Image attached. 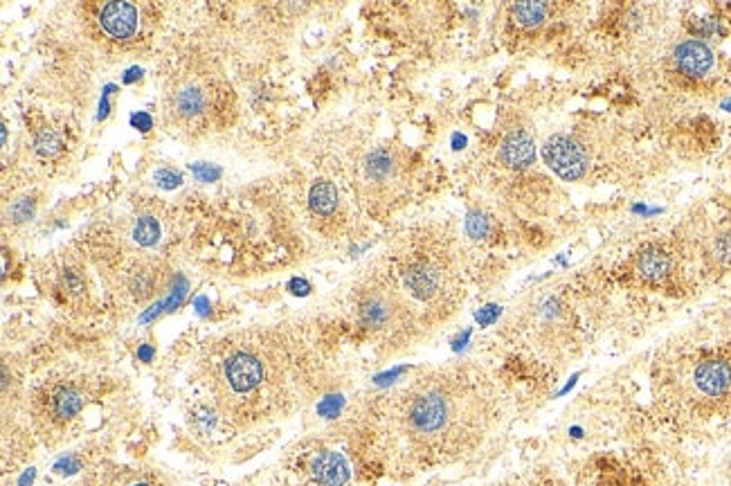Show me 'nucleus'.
<instances>
[{
    "label": "nucleus",
    "mask_w": 731,
    "mask_h": 486,
    "mask_svg": "<svg viewBox=\"0 0 731 486\" xmlns=\"http://www.w3.org/2000/svg\"><path fill=\"white\" fill-rule=\"evenodd\" d=\"M390 403L387 428L407 453L445 459L473 446L495 419L488 378L473 369H443L421 376Z\"/></svg>",
    "instance_id": "obj_1"
},
{
    "label": "nucleus",
    "mask_w": 731,
    "mask_h": 486,
    "mask_svg": "<svg viewBox=\"0 0 731 486\" xmlns=\"http://www.w3.org/2000/svg\"><path fill=\"white\" fill-rule=\"evenodd\" d=\"M657 401L684 419L731 414V338L684 342L657 363Z\"/></svg>",
    "instance_id": "obj_2"
},
{
    "label": "nucleus",
    "mask_w": 731,
    "mask_h": 486,
    "mask_svg": "<svg viewBox=\"0 0 731 486\" xmlns=\"http://www.w3.org/2000/svg\"><path fill=\"white\" fill-rule=\"evenodd\" d=\"M216 401L234 416H259L281 385L277 347L264 342L227 340L210 363Z\"/></svg>",
    "instance_id": "obj_3"
},
{
    "label": "nucleus",
    "mask_w": 731,
    "mask_h": 486,
    "mask_svg": "<svg viewBox=\"0 0 731 486\" xmlns=\"http://www.w3.org/2000/svg\"><path fill=\"white\" fill-rule=\"evenodd\" d=\"M401 284L409 297L424 304H435L448 293V268L430 257H412L401 266Z\"/></svg>",
    "instance_id": "obj_4"
},
{
    "label": "nucleus",
    "mask_w": 731,
    "mask_h": 486,
    "mask_svg": "<svg viewBox=\"0 0 731 486\" xmlns=\"http://www.w3.org/2000/svg\"><path fill=\"white\" fill-rule=\"evenodd\" d=\"M542 158L563 180H578L583 178L587 169V158L583 147L576 144L567 135H554L542 147Z\"/></svg>",
    "instance_id": "obj_5"
},
{
    "label": "nucleus",
    "mask_w": 731,
    "mask_h": 486,
    "mask_svg": "<svg viewBox=\"0 0 731 486\" xmlns=\"http://www.w3.org/2000/svg\"><path fill=\"white\" fill-rule=\"evenodd\" d=\"M99 25L110 39L129 41L138 34L140 11L131 3H106L99 9Z\"/></svg>",
    "instance_id": "obj_6"
},
{
    "label": "nucleus",
    "mask_w": 731,
    "mask_h": 486,
    "mask_svg": "<svg viewBox=\"0 0 731 486\" xmlns=\"http://www.w3.org/2000/svg\"><path fill=\"white\" fill-rule=\"evenodd\" d=\"M678 70L687 77H704L713 68V52L702 41H684L673 52Z\"/></svg>",
    "instance_id": "obj_7"
},
{
    "label": "nucleus",
    "mask_w": 731,
    "mask_h": 486,
    "mask_svg": "<svg viewBox=\"0 0 731 486\" xmlns=\"http://www.w3.org/2000/svg\"><path fill=\"white\" fill-rule=\"evenodd\" d=\"M84 408V394L75 385H56L48 392V401H45V412L52 421L65 423L75 419Z\"/></svg>",
    "instance_id": "obj_8"
},
{
    "label": "nucleus",
    "mask_w": 731,
    "mask_h": 486,
    "mask_svg": "<svg viewBox=\"0 0 731 486\" xmlns=\"http://www.w3.org/2000/svg\"><path fill=\"white\" fill-rule=\"evenodd\" d=\"M500 158L511 169H527L535 160V147L533 140L524 131L509 133L500 147Z\"/></svg>",
    "instance_id": "obj_9"
},
{
    "label": "nucleus",
    "mask_w": 731,
    "mask_h": 486,
    "mask_svg": "<svg viewBox=\"0 0 731 486\" xmlns=\"http://www.w3.org/2000/svg\"><path fill=\"white\" fill-rule=\"evenodd\" d=\"M311 475L319 486H345L349 480V466L338 453H319L311 461Z\"/></svg>",
    "instance_id": "obj_10"
},
{
    "label": "nucleus",
    "mask_w": 731,
    "mask_h": 486,
    "mask_svg": "<svg viewBox=\"0 0 731 486\" xmlns=\"http://www.w3.org/2000/svg\"><path fill=\"white\" fill-rule=\"evenodd\" d=\"M670 268H673L670 254L659 246H648L639 252V257H637V273L648 282L664 280V277L670 273Z\"/></svg>",
    "instance_id": "obj_11"
},
{
    "label": "nucleus",
    "mask_w": 731,
    "mask_h": 486,
    "mask_svg": "<svg viewBox=\"0 0 731 486\" xmlns=\"http://www.w3.org/2000/svg\"><path fill=\"white\" fill-rule=\"evenodd\" d=\"M308 205L311 210L319 216H329L336 212L338 207V189L333 182L329 180H319L315 182L311 192H308Z\"/></svg>",
    "instance_id": "obj_12"
},
{
    "label": "nucleus",
    "mask_w": 731,
    "mask_h": 486,
    "mask_svg": "<svg viewBox=\"0 0 731 486\" xmlns=\"http://www.w3.org/2000/svg\"><path fill=\"white\" fill-rule=\"evenodd\" d=\"M205 111V95L201 88H182L178 95H176V113L180 115V118L185 120H191L196 118V115H201Z\"/></svg>",
    "instance_id": "obj_13"
},
{
    "label": "nucleus",
    "mask_w": 731,
    "mask_h": 486,
    "mask_svg": "<svg viewBox=\"0 0 731 486\" xmlns=\"http://www.w3.org/2000/svg\"><path fill=\"white\" fill-rule=\"evenodd\" d=\"M511 14L520 25L535 27L547 18V5L545 3H518L511 7Z\"/></svg>",
    "instance_id": "obj_14"
},
{
    "label": "nucleus",
    "mask_w": 731,
    "mask_h": 486,
    "mask_svg": "<svg viewBox=\"0 0 731 486\" xmlns=\"http://www.w3.org/2000/svg\"><path fill=\"white\" fill-rule=\"evenodd\" d=\"M133 239L140 243L144 248H151L158 243L160 239V223L155 221L153 216H142L138 218V223L133 228Z\"/></svg>",
    "instance_id": "obj_15"
},
{
    "label": "nucleus",
    "mask_w": 731,
    "mask_h": 486,
    "mask_svg": "<svg viewBox=\"0 0 731 486\" xmlns=\"http://www.w3.org/2000/svg\"><path fill=\"white\" fill-rule=\"evenodd\" d=\"M392 156L390 151H385V149H379V151H374L369 158H367V171L371 178H385L387 173L392 171Z\"/></svg>",
    "instance_id": "obj_16"
},
{
    "label": "nucleus",
    "mask_w": 731,
    "mask_h": 486,
    "mask_svg": "<svg viewBox=\"0 0 731 486\" xmlns=\"http://www.w3.org/2000/svg\"><path fill=\"white\" fill-rule=\"evenodd\" d=\"M61 151V137L54 131H43L37 137V154L43 158H52L54 154Z\"/></svg>",
    "instance_id": "obj_17"
},
{
    "label": "nucleus",
    "mask_w": 731,
    "mask_h": 486,
    "mask_svg": "<svg viewBox=\"0 0 731 486\" xmlns=\"http://www.w3.org/2000/svg\"><path fill=\"white\" fill-rule=\"evenodd\" d=\"M466 232L471 235L473 239H482V237L488 232V221H486V216L479 214V212L468 214V218H466Z\"/></svg>",
    "instance_id": "obj_18"
},
{
    "label": "nucleus",
    "mask_w": 731,
    "mask_h": 486,
    "mask_svg": "<svg viewBox=\"0 0 731 486\" xmlns=\"http://www.w3.org/2000/svg\"><path fill=\"white\" fill-rule=\"evenodd\" d=\"M713 257L720 263H731V235H723L716 239Z\"/></svg>",
    "instance_id": "obj_19"
},
{
    "label": "nucleus",
    "mask_w": 731,
    "mask_h": 486,
    "mask_svg": "<svg viewBox=\"0 0 731 486\" xmlns=\"http://www.w3.org/2000/svg\"><path fill=\"white\" fill-rule=\"evenodd\" d=\"M155 182L165 189H174V187H180L182 178H180V173L174 169H160V171H155Z\"/></svg>",
    "instance_id": "obj_20"
},
{
    "label": "nucleus",
    "mask_w": 731,
    "mask_h": 486,
    "mask_svg": "<svg viewBox=\"0 0 731 486\" xmlns=\"http://www.w3.org/2000/svg\"><path fill=\"white\" fill-rule=\"evenodd\" d=\"M191 171H193V176H196L201 182H214L216 178H221V169H219V167H212V165H205V162H198V165H191Z\"/></svg>",
    "instance_id": "obj_21"
},
{
    "label": "nucleus",
    "mask_w": 731,
    "mask_h": 486,
    "mask_svg": "<svg viewBox=\"0 0 731 486\" xmlns=\"http://www.w3.org/2000/svg\"><path fill=\"white\" fill-rule=\"evenodd\" d=\"M342 405H345V399H342V397H326L322 403L317 405V412L322 416H326V419H333V416H338Z\"/></svg>",
    "instance_id": "obj_22"
},
{
    "label": "nucleus",
    "mask_w": 731,
    "mask_h": 486,
    "mask_svg": "<svg viewBox=\"0 0 731 486\" xmlns=\"http://www.w3.org/2000/svg\"><path fill=\"white\" fill-rule=\"evenodd\" d=\"M500 313H502V309H500V306H495V304H490V306L479 309L475 318H477V322H479V324H482V327H488V324H493V322L500 318Z\"/></svg>",
    "instance_id": "obj_23"
},
{
    "label": "nucleus",
    "mask_w": 731,
    "mask_h": 486,
    "mask_svg": "<svg viewBox=\"0 0 731 486\" xmlns=\"http://www.w3.org/2000/svg\"><path fill=\"white\" fill-rule=\"evenodd\" d=\"M131 124L135 126V129H140L142 133H146V131L153 126L151 118H148L146 113H133V115H131Z\"/></svg>",
    "instance_id": "obj_24"
},
{
    "label": "nucleus",
    "mask_w": 731,
    "mask_h": 486,
    "mask_svg": "<svg viewBox=\"0 0 731 486\" xmlns=\"http://www.w3.org/2000/svg\"><path fill=\"white\" fill-rule=\"evenodd\" d=\"M288 291H291L293 295H308V291H311V286H308V282L297 280V277H295V280H291V284H288Z\"/></svg>",
    "instance_id": "obj_25"
},
{
    "label": "nucleus",
    "mask_w": 731,
    "mask_h": 486,
    "mask_svg": "<svg viewBox=\"0 0 731 486\" xmlns=\"http://www.w3.org/2000/svg\"><path fill=\"white\" fill-rule=\"evenodd\" d=\"M138 358H140V361H144V363H151V358H153V347H151V344H142L140 349H138Z\"/></svg>",
    "instance_id": "obj_26"
},
{
    "label": "nucleus",
    "mask_w": 731,
    "mask_h": 486,
    "mask_svg": "<svg viewBox=\"0 0 731 486\" xmlns=\"http://www.w3.org/2000/svg\"><path fill=\"white\" fill-rule=\"evenodd\" d=\"M142 70L140 68H131V70H127V75H124V84H133L135 79H140Z\"/></svg>",
    "instance_id": "obj_27"
},
{
    "label": "nucleus",
    "mask_w": 731,
    "mask_h": 486,
    "mask_svg": "<svg viewBox=\"0 0 731 486\" xmlns=\"http://www.w3.org/2000/svg\"><path fill=\"white\" fill-rule=\"evenodd\" d=\"M208 309H210L208 297H198V299H196V311H198V313L205 316V313H208Z\"/></svg>",
    "instance_id": "obj_28"
},
{
    "label": "nucleus",
    "mask_w": 731,
    "mask_h": 486,
    "mask_svg": "<svg viewBox=\"0 0 731 486\" xmlns=\"http://www.w3.org/2000/svg\"><path fill=\"white\" fill-rule=\"evenodd\" d=\"M452 144H455V149H462V147L466 144V137H464V135H459V133H457V135L452 137Z\"/></svg>",
    "instance_id": "obj_29"
},
{
    "label": "nucleus",
    "mask_w": 731,
    "mask_h": 486,
    "mask_svg": "<svg viewBox=\"0 0 731 486\" xmlns=\"http://www.w3.org/2000/svg\"><path fill=\"white\" fill-rule=\"evenodd\" d=\"M723 108H725V111H729V113H731V99H727V101H723Z\"/></svg>",
    "instance_id": "obj_30"
}]
</instances>
